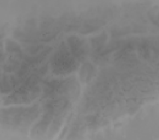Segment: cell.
Instances as JSON below:
<instances>
[{"mask_svg":"<svg viewBox=\"0 0 159 140\" xmlns=\"http://www.w3.org/2000/svg\"><path fill=\"white\" fill-rule=\"evenodd\" d=\"M35 109L34 108H18L4 111L2 112L3 122L7 124H11L15 126H20L22 123H27L33 120V112Z\"/></svg>","mask_w":159,"mask_h":140,"instance_id":"6da1fadb","label":"cell"},{"mask_svg":"<svg viewBox=\"0 0 159 140\" xmlns=\"http://www.w3.org/2000/svg\"><path fill=\"white\" fill-rule=\"evenodd\" d=\"M7 50L10 52L20 53L21 47L17 43L12 41H7Z\"/></svg>","mask_w":159,"mask_h":140,"instance_id":"7a4b0ae2","label":"cell"}]
</instances>
